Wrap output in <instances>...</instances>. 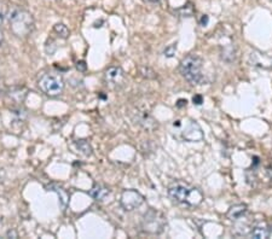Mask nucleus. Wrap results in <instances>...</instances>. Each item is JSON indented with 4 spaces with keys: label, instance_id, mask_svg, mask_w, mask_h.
Segmentation results:
<instances>
[{
    "label": "nucleus",
    "instance_id": "f257e3e1",
    "mask_svg": "<svg viewBox=\"0 0 272 239\" xmlns=\"http://www.w3.org/2000/svg\"><path fill=\"white\" fill-rule=\"evenodd\" d=\"M168 195L172 201L180 204H186L189 207H196L202 202L203 196L199 189L194 186L178 181L169 186Z\"/></svg>",
    "mask_w": 272,
    "mask_h": 239
},
{
    "label": "nucleus",
    "instance_id": "f03ea898",
    "mask_svg": "<svg viewBox=\"0 0 272 239\" xmlns=\"http://www.w3.org/2000/svg\"><path fill=\"white\" fill-rule=\"evenodd\" d=\"M9 22L10 31L18 38H27L34 31L33 16L31 12L26 11L23 9H12L9 14Z\"/></svg>",
    "mask_w": 272,
    "mask_h": 239
},
{
    "label": "nucleus",
    "instance_id": "7ed1b4c3",
    "mask_svg": "<svg viewBox=\"0 0 272 239\" xmlns=\"http://www.w3.org/2000/svg\"><path fill=\"white\" fill-rule=\"evenodd\" d=\"M203 61L196 55H189L180 62L179 70L182 76L191 85H199L205 81L202 75Z\"/></svg>",
    "mask_w": 272,
    "mask_h": 239
},
{
    "label": "nucleus",
    "instance_id": "20e7f679",
    "mask_svg": "<svg viewBox=\"0 0 272 239\" xmlns=\"http://www.w3.org/2000/svg\"><path fill=\"white\" fill-rule=\"evenodd\" d=\"M38 86L42 93L48 97H57L63 93L64 80L60 74L47 73L39 78Z\"/></svg>",
    "mask_w": 272,
    "mask_h": 239
},
{
    "label": "nucleus",
    "instance_id": "39448f33",
    "mask_svg": "<svg viewBox=\"0 0 272 239\" xmlns=\"http://www.w3.org/2000/svg\"><path fill=\"white\" fill-rule=\"evenodd\" d=\"M173 127H176L177 130L180 133L182 139L186 140V142L194 143L203 139V132L201 127L195 121L185 120L184 122H182L180 120H177L173 123Z\"/></svg>",
    "mask_w": 272,
    "mask_h": 239
},
{
    "label": "nucleus",
    "instance_id": "423d86ee",
    "mask_svg": "<svg viewBox=\"0 0 272 239\" xmlns=\"http://www.w3.org/2000/svg\"><path fill=\"white\" fill-rule=\"evenodd\" d=\"M165 227V220H163V216L160 213L150 210L146 213L144 216V222H143V228L145 232L149 233H161Z\"/></svg>",
    "mask_w": 272,
    "mask_h": 239
},
{
    "label": "nucleus",
    "instance_id": "0eeeda50",
    "mask_svg": "<svg viewBox=\"0 0 272 239\" xmlns=\"http://www.w3.org/2000/svg\"><path fill=\"white\" fill-rule=\"evenodd\" d=\"M121 207L126 211H132L134 209L139 208L144 203V197L136 190H125L121 193L120 198Z\"/></svg>",
    "mask_w": 272,
    "mask_h": 239
},
{
    "label": "nucleus",
    "instance_id": "6e6552de",
    "mask_svg": "<svg viewBox=\"0 0 272 239\" xmlns=\"http://www.w3.org/2000/svg\"><path fill=\"white\" fill-rule=\"evenodd\" d=\"M104 80L111 90H120L126 83V75L120 67H111L104 74Z\"/></svg>",
    "mask_w": 272,
    "mask_h": 239
},
{
    "label": "nucleus",
    "instance_id": "1a4fd4ad",
    "mask_svg": "<svg viewBox=\"0 0 272 239\" xmlns=\"http://www.w3.org/2000/svg\"><path fill=\"white\" fill-rule=\"evenodd\" d=\"M136 119H133V121H136V123H138L139 126H142L144 129L152 130L156 127L155 120L153 119L152 116H149L146 113H138L137 111L136 114Z\"/></svg>",
    "mask_w": 272,
    "mask_h": 239
},
{
    "label": "nucleus",
    "instance_id": "9d476101",
    "mask_svg": "<svg viewBox=\"0 0 272 239\" xmlns=\"http://www.w3.org/2000/svg\"><path fill=\"white\" fill-rule=\"evenodd\" d=\"M247 211V205L245 204H236L234 207H231L229 209L228 214V219H230V220H235L237 221L238 219H241L242 216L244 215V213Z\"/></svg>",
    "mask_w": 272,
    "mask_h": 239
},
{
    "label": "nucleus",
    "instance_id": "9b49d317",
    "mask_svg": "<svg viewBox=\"0 0 272 239\" xmlns=\"http://www.w3.org/2000/svg\"><path fill=\"white\" fill-rule=\"evenodd\" d=\"M109 193H110L109 189L104 188V186H102V185H97V184L90 190V196L93 199H96V201H103L104 198L109 196Z\"/></svg>",
    "mask_w": 272,
    "mask_h": 239
},
{
    "label": "nucleus",
    "instance_id": "f8f14e48",
    "mask_svg": "<svg viewBox=\"0 0 272 239\" xmlns=\"http://www.w3.org/2000/svg\"><path fill=\"white\" fill-rule=\"evenodd\" d=\"M271 232L268 228L266 227H261V226H258V227H254L253 230L251 232V235L252 238H255V239H265V238H268L270 237Z\"/></svg>",
    "mask_w": 272,
    "mask_h": 239
},
{
    "label": "nucleus",
    "instance_id": "ddd939ff",
    "mask_svg": "<svg viewBox=\"0 0 272 239\" xmlns=\"http://www.w3.org/2000/svg\"><path fill=\"white\" fill-rule=\"evenodd\" d=\"M26 94L27 93L22 92V88H16V90L10 91V92L8 93V96L15 104H22V101H23L26 98Z\"/></svg>",
    "mask_w": 272,
    "mask_h": 239
},
{
    "label": "nucleus",
    "instance_id": "4468645a",
    "mask_svg": "<svg viewBox=\"0 0 272 239\" xmlns=\"http://www.w3.org/2000/svg\"><path fill=\"white\" fill-rule=\"evenodd\" d=\"M75 145H77L79 151L83 152L85 156H90L91 153H92V147H91V145L86 140H77Z\"/></svg>",
    "mask_w": 272,
    "mask_h": 239
},
{
    "label": "nucleus",
    "instance_id": "2eb2a0df",
    "mask_svg": "<svg viewBox=\"0 0 272 239\" xmlns=\"http://www.w3.org/2000/svg\"><path fill=\"white\" fill-rule=\"evenodd\" d=\"M54 32L56 33V34L58 35V37L62 38V39H67L68 37H69L70 34V31L68 29V27L63 23H57L54 27Z\"/></svg>",
    "mask_w": 272,
    "mask_h": 239
},
{
    "label": "nucleus",
    "instance_id": "dca6fc26",
    "mask_svg": "<svg viewBox=\"0 0 272 239\" xmlns=\"http://www.w3.org/2000/svg\"><path fill=\"white\" fill-rule=\"evenodd\" d=\"M48 189H51V191H55V192L58 193V196H60V198H61L62 205L65 207V205H67V203H68V199H69V196H68V193L65 192V190L61 189V188H57V186H55V185L48 186Z\"/></svg>",
    "mask_w": 272,
    "mask_h": 239
},
{
    "label": "nucleus",
    "instance_id": "f3484780",
    "mask_svg": "<svg viewBox=\"0 0 272 239\" xmlns=\"http://www.w3.org/2000/svg\"><path fill=\"white\" fill-rule=\"evenodd\" d=\"M6 15H8V8H6L4 3L0 2V25H2L3 22H4Z\"/></svg>",
    "mask_w": 272,
    "mask_h": 239
},
{
    "label": "nucleus",
    "instance_id": "a211bd4d",
    "mask_svg": "<svg viewBox=\"0 0 272 239\" xmlns=\"http://www.w3.org/2000/svg\"><path fill=\"white\" fill-rule=\"evenodd\" d=\"M176 50H177L176 45H171V46H168L165 50V56L166 57H173V55L176 54Z\"/></svg>",
    "mask_w": 272,
    "mask_h": 239
},
{
    "label": "nucleus",
    "instance_id": "6ab92c4d",
    "mask_svg": "<svg viewBox=\"0 0 272 239\" xmlns=\"http://www.w3.org/2000/svg\"><path fill=\"white\" fill-rule=\"evenodd\" d=\"M192 100H194V104H197V105H201L202 101H203L201 96H195L194 99H192Z\"/></svg>",
    "mask_w": 272,
    "mask_h": 239
},
{
    "label": "nucleus",
    "instance_id": "aec40b11",
    "mask_svg": "<svg viewBox=\"0 0 272 239\" xmlns=\"http://www.w3.org/2000/svg\"><path fill=\"white\" fill-rule=\"evenodd\" d=\"M77 67H78L79 70H83L84 71L85 69H86V65H85V62H78Z\"/></svg>",
    "mask_w": 272,
    "mask_h": 239
},
{
    "label": "nucleus",
    "instance_id": "412c9836",
    "mask_svg": "<svg viewBox=\"0 0 272 239\" xmlns=\"http://www.w3.org/2000/svg\"><path fill=\"white\" fill-rule=\"evenodd\" d=\"M186 103H188V101H186V100H184V99H179V100H178V103H177V107H178V108L185 107V105H186Z\"/></svg>",
    "mask_w": 272,
    "mask_h": 239
},
{
    "label": "nucleus",
    "instance_id": "4be33fe9",
    "mask_svg": "<svg viewBox=\"0 0 272 239\" xmlns=\"http://www.w3.org/2000/svg\"><path fill=\"white\" fill-rule=\"evenodd\" d=\"M207 22H208V17H207V16H203V17H202V25L207 24Z\"/></svg>",
    "mask_w": 272,
    "mask_h": 239
},
{
    "label": "nucleus",
    "instance_id": "5701e85b",
    "mask_svg": "<svg viewBox=\"0 0 272 239\" xmlns=\"http://www.w3.org/2000/svg\"><path fill=\"white\" fill-rule=\"evenodd\" d=\"M3 42H4V34H3V32L0 31V46L3 45Z\"/></svg>",
    "mask_w": 272,
    "mask_h": 239
},
{
    "label": "nucleus",
    "instance_id": "b1692460",
    "mask_svg": "<svg viewBox=\"0 0 272 239\" xmlns=\"http://www.w3.org/2000/svg\"><path fill=\"white\" fill-rule=\"evenodd\" d=\"M268 175H270V178H271V180H272V167H271L270 169H268Z\"/></svg>",
    "mask_w": 272,
    "mask_h": 239
},
{
    "label": "nucleus",
    "instance_id": "393cba45",
    "mask_svg": "<svg viewBox=\"0 0 272 239\" xmlns=\"http://www.w3.org/2000/svg\"><path fill=\"white\" fill-rule=\"evenodd\" d=\"M149 2H152V3H156V2H159V0H149Z\"/></svg>",
    "mask_w": 272,
    "mask_h": 239
},
{
    "label": "nucleus",
    "instance_id": "a878e982",
    "mask_svg": "<svg viewBox=\"0 0 272 239\" xmlns=\"http://www.w3.org/2000/svg\"><path fill=\"white\" fill-rule=\"evenodd\" d=\"M0 182H2V175H0Z\"/></svg>",
    "mask_w": 272,
    "mask_h": 239
}]
</instances>
